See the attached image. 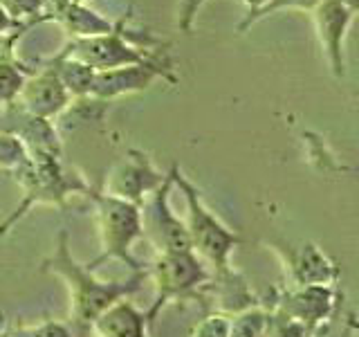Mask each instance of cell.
Masks as SVG:
<instances>
[{
    "label": "cell",
    "instance_id": "cell-14",
    "mask_svg": "<svg viewBox=\"0 0 359 337\" xmlns=\"http://www.w3.org/2000/svg\"><path fill=\"white\" fill-rule=\"evenodd\" d=\"M52 18L59 20L61 25L76 39L104 37V34L115 29L112 22H108L106 18H101L99 14H95L93 9H88L86 5H74V3L65 5V9H61L59 14H54Z\"/></svg>",
    "mask_w": 359,
    "mask_h": 337
},
{
    "label": "cell",
    "instance_id": "cell-11",
    "mask_svg": "<svg viewBox=\"0 0 359 337\" xmlns=\"http://www.w3.org/2000/svg\"><path fill=\"white\" fill-rule=\"evenodd\" d=\"M334 308V290L332 286H299V290L280 301L278 312L301 324L303 329H314L323 319L330 317Z\"/></svg>",
    "mask_w": 359,
    "mask_h": 337
},
{
    "label": "cell",
    "instance_id": "cell-10",
    "mask_svg": "<svg viewBox=\"0 0 359 337\" xmlns=\"http://www.w3.org/2000/svg\"><path fill=\"white\" fill-rule=\"evenodd\" d=\"M157 77H166L168 81H175L173 74H168L155 65H126V67H115V70L97 72L93 88H90V97L110 101L130 93H142Z\"/></svg>",
    "mask_w": 359,
    "mask_h": 337
},
{
    "label": "cell",
    "instance_id": "cell-21",
    "mask_svg": "<svg viewBox=\"0 0 359 337\" xmlns=\"http://www.w3.org/2000/svg\"><path fill=\"white\" fill-rule=\"evenodd\" d=\"M306 329H303L301 324L292 322L285 315H272L269 317V324H267V331H265V337H306Z\"/></svg>",
    "mask_w": 359,
    "mask_h": 337
},
{
    "label": "cell",
    "instance_id": "cell-22",
    "mask_svg": "<svg viewBox=\"0 0 359 337\" xmlns=\"http://www.w3.org/2000/svg\"><path fill=\"white\" fill-rule=\"evenodd\" d=\"M207 0H180V7H177V27L180 32H191L196 22V16L200 7L205 5Z\"/></svg>",
    "mask_w": 359,
    "mask_h": 337
},
{
    "label": "cell",
    "instance_id": "cell-7",
    "mask_svg": "<svg viewBox=\"0 0 359 337\" xmlns=\"http://www.w3.org/2000/svg\"><path fill=\"white\" fill-rule=\"evenodd\" d=\"M310 16L319 45L325 54V61L330 65V72L337 79L346 77V37L355 16L339 0H321L310 11Z\"/></svg>",
    "mask_w": 359,
    "mask_h": 337
},
{
    "label": "cell",
    "instance_id": "cell-28",
    "mask_svg": "<svg viewBox=\"0 0 359 337\" xmlns=\"http://www.w3.org/2000/svg\"><path fill=\"white\" fill-rule=\"evenodd\" d=\"M0 319H3V317H0Z\"/></svg>",
    "mask_w": 359,
    "mask_h": 337
},
{
    "label": "cell",
    "instance_id": "cell-2",
    "mask_svg": "<svg viewBox=\"0 0 359 337\" xmlns=\"http://www.w3.org/2000/svg\"><path fill=\"white\" fill-rule=\"evenodd\" d=\"M173 183L180 187L187 200V234L191 241V250L198 252L205 261L222 272L229 267V256L233 247L241 243V236L231 232L216 213H213L205 200H202L196 185L180 173V166H173Z\"/></svg>",
    "mask_w": 359,
    "mask_h": 337
},
{
    "label": "cell",
    "instance_id": "cell-5",
    "mask_svg": "<svg viewBox=\"0 0 359 337\" xmlns=\"http://www.w3.org/2000/svg\"><path fill=\"white\" fill-rule=\"evenodd\" d=\"M151 275L157 286V299L153 303V308L146 312L149 315V322L155 319V315L166 306L168 299L184 297L196 288L209 284V270L202 265L194 250L160 254Z\"/></svg>",
    "mask_w": 359,
    "mask_h": 337
},
{
    "label": "cell",
    "instance_id": "cell-16",
    "mask_svg": "<svg viewBox=\"0 0 359 337\" xmlns=\"http://www.w3.org/2000/svg\"><path fill=\"white\" fill-rule=\"evenodd\" d=\"M272 315L261 308H247L231 317L229 337H265L267 324Z\"/></svg>",
    "mask_w": 359,
    "mask_h": 337
},
{
    "label": "cell",
    "instance_id": "cell-4",
    "mask_svg": "<svg viewBox=\"0 0 359 337\" xmlns=\"http://www.w3.org/2000/svg\"><path fill=\"white\" fill-rule=\"evenodd\" d=\"M65 52L72 54L74 59L83 61L86 65H90L95 72L115 70V67H126V65H155L164 72L171 70L168 63L151 59L142 48H135L133 43H128L123 22L115 25V29L104 34V37L76 39L70 45V50H65Z\"/></svg>",
    "mask_w": 359,
    "mask_h": 337
},
{
    "label": "cell",
    "instance_id": "cell-20",
    "mask_svg": "<svg viewBox=\"0 0 359 337\" xmlns=\"http://www.w3.org/2000/svg\"><path fill=\"white\" fill-rule=\"evenodd\" d=\"M231 319L227 315H209L200 324H196L191 337H229Z\"/></svg>",
    "mask_w": 359,
    "mask_h": 337
},
{
    "label": "cell",
    "instance_id": "cell-15",
    "mask_svg": "<svg viewBox=\"0 0 359 337\" xmlns=\"http://www.w3.org/2000/svg\"><path fill=\"white\" fill-rule=\"evenodd\" d=\"M56 77L61 79V84L65 86V90L74 97H90V88H93L95 81V70L90 65H86L83 61L74 59L72 54L63 52L59 59L52 63Z\"/></svg>",
    "mask_w": 359,
    "mask_h": 337
},
{
    "label": "cell",
    "instance_id": "cell-1",
    "mask_svg": "<svg viewBox=\"0 0 359 337\" xmlns=\"http://www.w3.org/2000/svg\"><path fill=\"white\" fill-rule=\"evenodd\" d=\"M50 272L59 275L72 295V319L81 329H90L97 317L110 306H115L117 301L126 299L135 290H140V284L149 277V270L137 272L128 281H99L93 277V270L79 265L70 250H67V234L61 232L59 247H56L54 256L45 261Z\"/></svg>",
    "mask_w": 359,
    "mask_h": 337
},
{
    "label": "cell",
    "instance_id": "cell-13",
    "mask_svg": "<svg viewBox=\"0 0 359 337\" xmlns=\"http://www.w3.org/2000/svg\"><path fill=\"white\" fill-rule=\"evenodd\" d=\"M146 326L149 315L137 312L130 301L121 299L101 312L90 329L95 331V337H146Z\"/></svg>",
    "mask_w": 359,
    "mask_h": 337
},
{
    "label": "cell",
    "instance_id": "cell-27",
    "mask_svg": "<svg viewBox=\"0 0 359 337\" xmlns=\"http://www.w3.org/2000/svg\"><path fill=\"white\" fill-rule=\"evenodd\" d=\"M70 3H74V5H83L86 0H70Z\"/></svg>",
    "mask_w": 359,
    "mask_h": 337
},
{
    "label": "cell",
    "instance_id": "cell-12",
    "mask_svg": "<svg viewBox=\"0 0 359 337\" xmlns=\"http://www.w3.org/2000/svg\"><path fill=\"white\" fill-rule=\"evenodd\" d=\"M287 265L297 286H332L339 279V267L314 243H306L292 252Z\"/></svg>",
    "mask_w": 359,
    "mask_h": 337
},
{
    "label": "cell",
    "instance_id": "cell-26",
    "mask_svg": "<svg viewBox=\"0 0 359 337\" xmlns=\"http://www.w3.org/2000/svg\"><path fill=\"white\" fill-rule=\"evenodd\" d=\"M339 3H341L348 11H351L353 16L359 14V0H339Z\"/></svg>",
    "mask_w": 359,
    "mask_h": 337
},
{
    "label": "cell",
    "instance_id": "cell-23",
    "mask_svg": "<svg viewBox=\"0 0 359 337\" xmlns=\"http://www.w3.org/2000/svg\"><path fill=\"white\" fill-rule=\"evenodd\" d=\"M16 25H18V20L11 18L5 11V7L0 5V37H7V34H11V29H14Z\"/></svg>",
    "mask_w": 359,
    "mask_h": 337
},
{
    "label": "cell",
    "instance_id": "cell-25",
    "mask_svg": "<svg viewBox=\"0 0 359 337\" xmlns=\"http://www.w3.org/2000/svg\"><path fill=\"white\" fill-rule=\"evenodd\" d=\"M65 5H70V0H48V7H50V16L52 18L54 14H59L61 9H65Z\"/></svg>",
    "mask_w": 359,
    "mask_h": 337
},
{
    "label": "cell",
    "instance_id": "cell-6",
    "mask_svg": "<svg viewBox=\"0 0 359 337\" xmlns=\"http://www.w3.org/2000/svg\"><path fill=\"white\" fill-rule=\"evenodd\" d=\"M171 185H173V168L166 173L164 183L151 194L149 202H142V230L151 239V243L160 250V254L191 250L187 225L177 216H173L171 207H168Z\"/></svg>",
    "mask_w": 359,
    "mask_h": 337
},
{
    "label": "cell",
    "instance_id": "cell-17",
    "mask_svg": "<svg viewBox=\"0 0 359 337\" xmlns=\"http://www.w3.org/2000/svg\"><path fill=\"white\" fill-rule=\"evenodd\" d=\"M319 3H321V0H269V3L261 11H256L254 16L243 18L238 25H236V32L245 34L250 27H254L256 22H261L263 18L272 16V14H278V11H285V9H299V11H308V14H310V11L317 7Z\"/></svg>",
    "mask_w": 359,
    "mask_h": 337
},
{
    "label": "cell",
    "instance_id": "cell-18",
    "mask_svg": "<svg viewBox=\"0 0 359 337\" xmlns=\"http://www.w3.org/2000/svg\"><path fill=\"white\" fill-rule=\"evenodd\" d=\"M22 84H25V74L11 61L0 59V104L16 99Z\"/></svg>",
    "mask_w": 359,
    "mask_h": 337
},
{
    "label": "cell",
    "instance_id": "cell-9",
    "mask_svg": "<svg viewBox=\"0 0 359 337\" xmlns=\"http://www.w3.org/2000/svg\"><path fill=\"white\" fill-rule=\"evenodd\" d=\"M70 93L65 90V86L61 84V79L56 77L54 67L50 65L48 70H43L39 74H34L29 79H25L20 93H18V101L20 108L32 115L34 119H50L70 104Z\"/></svg>",
    "mask_w": 359,
    "mask_h": 337
},
{
    "label": "cell",
    "instance_id": "cell-19",
    "mask_svg": "<svg viewBox=\"0 0 359 337\" xmlns=\"http://www.w3.org/2000/svg\"><path fill=\"white\" fill-rule=\"evenodd\" d=\"M0 5L14 20L45 18L48 14V0H0Z\"/></svg>",
    "mask_w": 359,
    "mask_h": 337
},
{
    "label": "cell",
    "instance_id": "cell-8",
    "mask_svg": "<svg viewBox=\"0 0 359 337\" xmlns=\"http://www.w3.org/2000/svg\"><path fill=\"white\" fill-rule=\"evenodd\" d=\"M164 178L166 176H162L151 164L149 155L133 149L123 157V162L110 171L104 194L135 202V205L142 207L144 198L151 196L153 191L164 183Z\"/></svg>",
    "mask_w": 359,
    "mask_h": 337
},
{
    "label": "cell",
    "instance_id": "cell-3",
    "mask_svg": "<svg viewBox=\"0 0 359 337\" xmlns=\"http://www.w3.org/2000/svg\"><path fill=\"white\" fill-rule=\"evenodd\" d=\"M95 213H97V227L99 241L104 247V254L95 258L88 267H97L106 258H119L135 272H144V263L133 258V243L144 234L142 230V207L135 202L121 200L108 194H97Z\"/></svg>",
    "mask_w": 359,
    "mask_h": 337
},
{
    "label": "cell",
    "instance_id": "cell-24",
    "mask_svg": "<svg viewBox=\"0 0 359 337\" xmlns=\"http://www.w3.org/2000/svg\"><path fill=\"white\" fill-rule=\"evenodd\" d=\"M241 3L247 7V14H245V18H250V16H254L256 11H261L269 0H241Z\"/></svg>",
    "mask_w": 359,
    "mask_h": 337
}]
</instances>
